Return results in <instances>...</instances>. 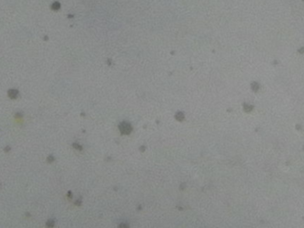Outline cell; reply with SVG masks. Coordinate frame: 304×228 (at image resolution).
I'll return each mask as SVG.
<instances>
[{
	"instance_id": "7a4b0ae2",
	"label": "cell",
	"mask_w": 304,
	"mask_h": 228,
	"mask_svg": "<svg viewBox=\"0 0 304 228\" xmlns=\"http://www.w3.org/2000/svg\"><path fill=\"white\" fill-rule=\"evenodd\" d=\"M183 118H184V116H183V114L182 113H178L176 115V119H177L178 120H182Z\"/></svg>"
},
{
	"instance_id": "3957f363",
	"label": "cell",
	"mask_w": 304,
	"mask_h": 228,
	"mask_svg": "<svg viewBox=\"0 0 304 228\" xmlns=\"http://www.w3.org/2000/svg\"><path fill=\"white\" fill-rule=\"evenodd\" d=\"M119 228H128V226L126 224H122V225L119 226Z\"/></svg>"
},
{
	"instance_id": "6da1fadb",
	"label": "cell",
	"mask_w": 304,
	"mask_h": 228,
	"mask_svg": "<svg viewBox=\"0 0 304 228\" xmlns=\"http://www.w3.org/2000/svg\"><path fill=\"white\" fill-rule=\"evenodd\" d=\"M119 129H120V131L123 134H126L127 135V134H129L132 131V127H131L130 124H128L126 122H123V123L120 124Z\"/></svg>"
}]
</instances>
